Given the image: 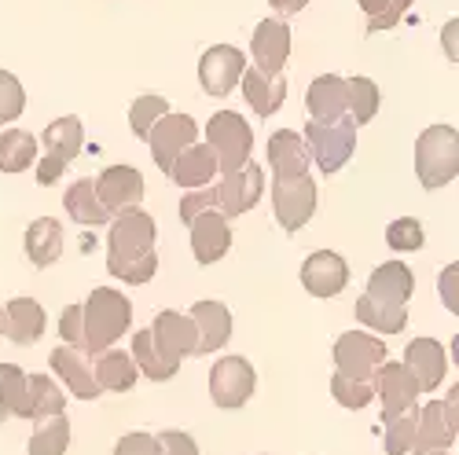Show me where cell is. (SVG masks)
I'll list each match as a JSON object with an SVG mask.
<instances>
[{
    "mask_svg": "<svg viewBox=\"0 0 459 455\" xmlns=\"http://www.w3.org/2000/svg\"><path fill=\"white\" fill-rule=\"evenodd\" d=\"M415 290V276L404 261H386L378 264L368 279V297L378 301V305H390V309H408V297Z\"/></svg>",
    "mask_w": 459,
    "mask_h": 455,
    "instance_id": "obj_22",
    "label": "cell"
},
{
    "mask_svg": "<svg viewBox=\"0 0 459 455\" xmlns=\"http://www.w3.org/2000/svg\"><path fill=\"white\" fill-rule=\"evenodd\" d=\"M114 455H159V441L151 434H126L114 444Z\"/></svg>",
    "mask_w": 459,
    "mask_h": 455,
    "instance_id": "obj_48",
    "label": "cell"
},
{
    "mask_svg": "<svg viewBox=\"0 0 459 455\" xmlns=\"http://www.w3.org/2000/svg\"><path fill=\"white\" fill-rule=\"evenodd\" d=\"M22 110H26V92H22L19 78L8 70H0V125L15 122Z\"/></svg>",
    "mask_w": 459,
    "mask_h": 455,
    "instance_id": "obj_43",
    "label": "cell"
},
{
    "mask_svg": "<svg viewBox=\"0 0 459 455\" xmlns=\"http://www.w3.org/2000/svg\"><path fill=\"white\" fill-rule=\"evenodd\" d=\"M159 224L143 210H126L114 217L110 236H107V272L122 283H151L159 272Z\"/></svg>",
    "mask_w": 459,
    "mask_h": 455,
    "instance_id": "obj_1",
    "label": "cell"
},
{
    "mask_svg": "<svg viewBox=\"0 0 459 455\" xmlns=\"http://www.w3.org/2000/svg\"><path fill=\"white\" fill-rule=\"evenodd\" d=\"M133 364H136V371L140 374H147L151 382H169V378L177 374L173 367H166L162 364V356H159V349H155V341H151V331H136V338H133Z\"/></svg>",
    "mask_w": 459,
    "mask_h": 455,
    "instance_id": "obj_37",
    "label": "cell"
},
{
    "mask_svg": "<svg viewBox=\"0 0 459 455\" xmlns=\"http://www.w3.org/2000/svg\"><path fill=\"white\" fill-rule=\"evenodd\" d=\"M239 85H243V96H247L250 110H257L261 118H273L287 99V82L283 78H264V73H257L254 66L243 70Z\"/></svg>",
    "mask_w": 459,
    "mask_h": 455,
    "instance_id": "obj_30",
    "label": "cell"
},
{
    "mask_svg": "<svg viewBox=\"0 0 459 455\" xmlns=\"http://www.w3.org/2000/svg\"><path fill=\"white\" fill-rule=\"evenodd\" d=\"M63 206H66L70 220H78V224H85V228H96V224H107V220H110V213H107V210L100 206V199H96L92 180H78V184H70V187H66Z\"/></svg>",
    "mask_w": 459,
    "mask_h": 455,
    "instance_id": "obj_32",
    "label": "cell"
},
{
    "mask_svg": "<svg viewBox=\"0 0 459 455\" xmlns=\"http://www.w3.org/2000/svg\"><path fill=\"white\" fill-rule=\"evenodd\" d=\"M63 253V224L56 217H37L26 228V257L33 261V269H48Z\"/></svg>",
    "mask_w": 459,
    "mask_h": 455,
    "instance_id": "obj_28",
    "label": "cell"
},
{
    "mask_svg": "<svg viewBox=\"0 0 459 455\" xmlns=\"http://www.w3.org/2000/svg\"><path fill=\"white\" fill-rule=\"evenodd\" d=\"M247 70V56L232 45H213L210 52H203L199 59V82L206 96H228Z\"/></svg>",
    "mask_w": 459,
    "mask_h": 455,
    "instance_id": "obj_17",
    "label": "cell"
},
{
    "mask_svg": "<svg viewBox=\"0 0 459 455\" xmlns=\"http://www.w3.org/2000/svg\"><path fill=\"white\" fill-rule=\"evenodd\" d=\"M257 374L243 356H221L210 371V397L217 408H243L254 397Z\"/></svg>",
    "mask_w": 459,
    "mask_h": 455,
    "instance_id": "obj_12",
    "label": "cell"
},
{
    "mask_svg": "<svg viewBox=\"0 0 459 455\" xmlns=\"http://www.w3.org/2000/svg\"><path fill=\"white\" fill-rule=\"evenodd\" d=\"M217 176V159L213 150L206 143H191L187 150H180L177 162L169 166V180L180 184V187H191V192H199V187H206L210 180Z\"/></svg>",
    "mask_w": 459,
    "mask_h": 455,
    "instance_id": "obj_27",
    "label": "cell"
},
{
    "mask_svg": "<svg viewBox=\"0 0 459 455\" xmlns=\"http://www.w3.org/2000/svg\"><path fill=\"white\" fill-rule=\"evenodd\" d=\"M273 210L276 220L287 228V232H298L313 220L316 213V184L313 176H294V180H273Z\"/></svg>",
    "mask_w": 459,
    "mask_h": 455,
    "instance_id": "obj_11",
    "label": "cell"
},
{
    "mask_svg": "<svg viewBox=\"0 0 459 455\" xmlns=\"http://www.w3.org/2000/svg\"><path fill=\"white\" fill-rule=\"evenodd\" d=\"M331 393L342 408H350V411H360L364 404H371L375 397V382H360V378H346V374H334L331 378Z\"/></svg>",
    "mask_w": 459,
    "mask_h": 455,
    "instance_id": "obj_41",
    "label": "cell"
},
{
    "mask_svg": "<svg viewBox=\"0 0 459 455\" xmlns=\"http://www.w3.org/2000/svg\"><path fill=\"white\" fill-rule=\"evenodd\" d=\"M386 243H390V250H397V253H415L419 246H423V224H419L415 217L394 220V224L386 228Z\"/></svg>",
    "mask_w": 459,
    "mask_h": 455,
    "instance_id": "obj_44",
    "label": "cell"
},
{
    "mask_svg": "<svg viewBox=\"0 0 459 455\" xmlns=\"http://www.w3.org/2000/svg\"><path fill=\"white\" fill-rule=\"evenodd\" d=\"M37 159V140L33 133L22 129H4L0 133V173H26Z\"/></svg>",
    "mask_w": 459,
    "mask_h": 455,
    "instance_id": "obj_33",
    "label": "cell"
},
{
    "mask_svg": "<svg viewBox=\"0 0 459 455\" xmlns=\"http://www.w3.org/2000/svg\"><path fill=\"white\" fill-rule=\"evenodd\" d=\"M166 114H169V103H166L162 96H140V99L129 107V125H133V133L143 140V136L151 133V125L162 122Z\"/></svg>",
    "mask_w": 459,
    "mask_h": 455,
    "instance_id": "obj_40",
    "label": "cell"
},
{
    "mask_svg": "<svg viewBox=\"0 0 459 455\" xmlns=\"http://www.w3.org/2000/svg\"><path fill=\"white\" fill-rule=\"evenodd\" d=\"M70 448V419L59 415V419H48L41 430L30 437V455H63Z\"/></svg>",
    "mask_w": 459,
    "mask_h": 455,
    "instance_id": "obj_38",
    "label": "cell"
},
{
    "mask_svg": "<svg viewBox=\"0 0 459 455\" xmlns=\"http://www.w3.org/2000/svg\"><path fill=\"white\" fill-rule=\"evenodd\" d=\"M261 192H264V169L247 162L243 169L236 173H224L221 184L213 187V195H217V213L224 220H232L239 213H250L257 202H261Z\"/></svg>",
    "mask_w": 459,
    "mask_h": 455,
    "instance_id": "obj_9",
    "label": "cell"
},
{
    "mask_svg": "<svg viewBox=\"0 0 459 455\" xmlns=\"http://www.w3.org/2000/svg\"><path fill=\"white\" fill-rule=\"evenodd\" d=\"M26 408L30 419H59L66 415V397L52 374H26Z\"/></svg>",
    "mask_w": 459,
    "mask_h": 455,
    "instance_id": "obj_31",
    "label": "cell"
},
{
    "mask_svg": "<svg viewBox=\"0 0 459 455\" xmlns=\"http://www.w3.org/2000/svg\"><path fill=\"white\" fill-rule=\"evenodd\" d=\"M48 364H52V371L63 378V386H66L74 397H78V400H96V397L103 393V390L96 386V378H92V364L85 360V353L59 346V349H52Z\"/></svg>",
    "mask_w": 459,
    "mask_h": 455,
    "instance_id": "obj_24",
    "label": "cell"
},
{
    "mask_svg": "<svg viewBox=\"0 0 459 455\" xmlns=\"http://www.w3.org/2000/svg\"><path fill=\"white\" fill-rule=\"evenodd\" d=\"M459 434V419H455V393L445 400H430L423 411H419L415 423V441L411 451L415 455H448Z\"/></svg>",
    "mask_w": 459,
    "mask_h": 455,
    "instance_id": "obj_8",
    "label": "cell"
},
{
    "mask_svg": "<svg viewBox=\"0 0 459 455\" xmlns=\"http://www.w3.org/2000/svg\"><path fill=\"white\" fill-rule=\"evenodd\" d=\"M155 441H159V455H199L195 437L184 430H162Z\"/></svg>",
    "mask_w": 459,
    "mask_h": 455,
    "instance_id": "obj_46",
    "label": "cell"
},
{
    "mask_svg": "<svg viewBox=\"0 0 459 455\" xmlns=\"http://www.w3.org/2000/svg\"><path fill=\"white\" fill-rule=\"evenodd\" d=\"M404 371L415 378L419 393H430L445 382L448 374V356H445V346L434 338H415L404 346Z\"/></svg>",
    "mask_w": 459,
    "mask_h": 455,
    "instance_id": "obj_18",
    "label": "cell"
},
{
    "mask_svg": "<svg viewBox=\"0 0 459 455\" xmlns=\"http://www.w3.org/2000/svg\"><path fill=\"white\" fill-rule=\"evenodd\" d=\"M133 323V301L122 290L110 287H96L89 294V301L82 305V327H85V356H100L107 353L114 341H118Z\"/></svg>",
    "mask_w": 459,
    "mask_h": 455,
    "instance_id": "obj_2",
    "label": "cell"
},
{
    "mask_svg": "<svg viewBox=\"0 0 459 455\" xmlns=\"http://www.w3.org/2000/svg\"><path fill=\"white\" fill-rule=\"evenodd\" d=\"M334 364H338V374L360 378V382H375V371L386 364V341L375 338V334L346 331L334 341Z\"/></svg>",
    "mask_w": 459,
    "mask_h": 455,
    "instance_id": "obj_7",
    "label": "cell"
},
{
    "mask_svg": "<svg viewBox=\"0 0 459 455\" xmlns=\"http://www.w3.org/2000/svg\"><path fill=\"white\" fill-rule=\"evenodd\" d=\"M269 4H273L276 15H298L305 4H309V0H269Z\"/></svg>",
    "mask_w": 459,
    "mask_h": 455,
    "instance_id": "obj_49",
    "label": "cell"
},
{
    "mask_svg": "<svg viewBox=\"0 0 459 455\" xmlns=\"http://www.w3.org/2000/svg\"><path fill=\"white\" fill-rule=\"evenodd\" d=\"M269 169H273V180H294L309 169V150H305L294 129H276L269 136Z\"/></svg>",
    "mask_w": 459,
    "mask_h": 455,
    "instance_id": "obj_25",
    "label": "cell"
},
{
    "mask_svg": "<svg viewBox=\"0 0 459 455\" xmlns=\"http://www.w3.org/2000/svg\"><path fill=\"white\" fill-rule=\"evenodd\" d=\"M378 103H382V92L371 78H350L346 82V114H350L353 125H368L378 114Z\"/></svg>",
    "mask_w": 459,
    "mask_h": 455,
    "instance_id": "obj_35",
    "label": "cell"
},
{
    "mask_svg": "<svg viewBox=\"0 0 459 455\" xmlns=\"http://www.w3.org/2000/svg\"><path fill=\"white\" fill-rule=\"evenodd\" d=\"M8 415L30 419V408H26V371L19 364H0V419H8Z\"/></svg>",
    "mask_w": 459,
    "mask_h": 455,
    "instance_id": "obj_34",
    "label": "cell"
},
{
    "mask_svg": "<svg viewBox=\"0 0 459 455\" xmlns=\"http://www.w3.org/2000/svg\"><path fill=\"white\" fill-rule=\"evenodd\" d=\"M59 334L66 341V349H78L85 346V327H82V305H66L59 316Z\"/></svg>",
    "mask_w": 459,
    "mask_h": 455,
    "instance_id": "obj_45",
    "label": "cell"
},
{
    "mask_svg": "<svg viewBox=\"0 0 459 455\" xmlns=\"http://www.w3.org/2000/svg\"><path fill=\"white\" fill-rule=\"evenodd\" d=\"M206 147L217 159V173H236L250 162L254 133H250L247 118H239L236 110H217L206 125Z\"/></svg>",
    "mask_w": 459,
    "mask_h": 455,
    "instance_id": "obj_4",
    "label": "cell"
},
{
    "mask_svg": "<svg viewBox=\"0 0 459 455\" xmlns=\"http://www.w3.org/2000/svg\"><path fill=\"white\" fill-rule=\"evenodd\" d=\"M147 331H151V341H155V349H159V356H162L166 367L177 371L180 360L195 356V341H199V334H195V323H191V316L166 309V313L155 316V323H151Z\"/></svg>",
    "mask_w": 459,
    "mask_h": 455,
    "instance_id": "obj_10",
    "label": "cell"
},
{
    "mask_svg": "<svg viewBox=\"0 0 459 455\" xmlns=\"http://www.w3.org/2000/svg\"><path fill=\"white\" fill-rule=\"evenodd\" d=\"M360 12L371 19L368 22V33H382V30H390L404 19V12L411 8V0H357Z\"/></svg>",
    "mask_w": 459,
    "mask_h": 455,
    "instance_id": "obj_39",
    "label": "cell"
},
{
    "mask_svg": "<svg viewBox=\"0 0 459 455\" xmlns=\"http://www.w3.org/2000/svg\"><path fill=\"white\" fill-rule=\"evenodd\" d=\"M0 327H4V309H0Z\"/></svg>",
    "mask_w": 459,
    "mask_h": 455,
    "instance_id": "obj_51",
    "label": "cell"
},
{
    "mask_svg": "<svg viewBox=\"0 0 459 455\" xmlns=\"http://www.w3.org/2000/svg\"><path fill=\"white\" fill-rule=\"evenodd\" d=\"M375 390L382 397V423H394V419H401V415L415 411L419 386H415V378L404 371V364H394V360L382 364L375 371Z\"/></svg>",
    "mask_w": 459,
    "mask_h": 455,
    "instance_id": "obj_15",
    "label": "cell"
},
{
    "mask_svg": "<svg viewBox=\"0 0 459 455\" xmlns=\"http://www.w3.org/2000/svg\"><path fill=\"white\" fill-rule=\"evenodd\" d=\"M250 52H254V70L264 78H280L287 59H290V26L280 19H264L257 22L250 37Z\"/></svg>",
    "mask_w": 459,
    "mask_h": 455,
    "instance_id": "obj_16",
    "label": "cell"
},
{
    "mask_svg": "<svg viewBox=\"0 0 459 455\" xmlns=\"http://www.w3.org/2000/svg\"><path fill=\"white\" fill-rule=\"evenodd\" d=\"M187 228H191V253H195L199 264H217L228 253V246H232V228H228V220L217 210L191 217Z\"/></svg>",
    "mask_w": 459,
    "mask_h": 455,
    "instance_id": "obj_21",
    "label": "cell"
},
{
    "mask_svg": "<svg viewBox=\"0 0 459 455\" xmlns=\"http://www.w3.org/2000/svg\"><path fill=\"white\" fill-rule=\"evenodd\" d=\"M415 423H419V408L401 415V419L386 423V434H382V444H386V455H408L411 441H415Z\"/></svg>",
    "mask_w": 459,
    "mask_h": 455,
    "instance_id": "obj_42",
    "label": "cell"
},
{
    "mask_svg": "<svg viewBox=\"0 0 459 455\" xmlns=\"http://www.w3.org/2000/svg\"><path fill=\"white\" fill-rule=\"evenodd\" d=\"M0 334H8V341H15V346H33L45 334V309L33 297H12Z\"/></svg>",
    "mask_w": 459,
    "mask_h": 455,
    "instance_id": "obj_26",
    "label": "cell"
},
{
    "mask_svg": "<svg viewBox=\"0 0 459 455\" xmlns=\"http://www.w3.org/2000/svg\"><path fill=\"white\" fill-rule=\"evenodd\" d=\"M415 173L427 192L452 184L459 173V136L452 125H430L415 140Z\"/></svg>",
    "mask_w": 459,
    "mask_h": 455,
    "instance_id": "obj_3",
    "label": "cell"
},
{
    "mask_svg": "<svg viewBox=\"0 0 459 455\" xmlns=\"http://www.w3.org/2000/svg\"><path fill=\"white\" fill-rule=\"evenodd\" d=\"M357 320L378 334H401L408 327V309H390V305H378L368 294L357 297Z\"/></svg>",
    "mask_w": 459,
    "mask_h": 455,
    "instance_id": "obj_36",
    "label": "cell"
},
{
    "mask_svg": "<svg viewBox=\"0 0 459 455\" xmlns=\"http://www.w3.org/2000/svg\"><path fill=\"white\" fill-rule=\"evenodd\" d=\"M301 143L309 150V162H316L327 176L346 169V162L353 159L357 150V125L350 118H342L334 125H320V122H309L301 133Z\"/></svg>",
    "mask_w": 459,
    "mask_h": 455,
    "instance_id": "obj_5",
    "label": "cell"
},
{
    "mask_svg": "<svg viewBox=\"0 0 459 455\" xmlns=\"http://www.w3.org/2000/svg\"><path fill=\"white\" fill-rule=\"evenodd\" d=\"M41 147L45 155L41 162H37V184H56L63 176V169L82 155L85 147V129H82V118H74V114H66V118H56L45 133H41Z\"/></svg>",
    "mask_w": 459,
    "mask_h": 455,
    "instance_id": "obj_6",
    "label": "cell"
},
{
    "mask_svg": "<svg viewBox=\"0 0 459 455\" xmlns=\"http://www.w3.org/2000/svg\"><path fill=\"white\" fill-rule=\"evenodd\" d=\"M452 287H455V264L441 276V297L448 301V309H455V294H452Z\"/></svg>",
    "mask_w": 459,
    "mask_h": 455,
    "instance_id": "obj_50",
    "label": "cell"
},
{
    "mask_svg": "<svg viewBox=\"0 0 459 455\" xmlns=\"http://www.w3.org/2000/svg\"><path fill=\"white\" fill-rule=\"evenodd\" d=\"M305 107H309V122H320V125H334L346 114V78L338 73H324L309 85V96H305Z\"/></svg>",
    "mask_w": 459,
    "mask_h": 455,
    "instance_id": "obj_23",
    "label": "cell"
},
{
    "mask_svg": "<svg viewBox=\"0 0 459 455\" xmlns=\"http://www.w3.org/2000/svg\"><path fill=\"white\" fill-rule=\"evenodd\" d=\"M206 210H217V195H213V187H199V192H191L187 199H180V220L187 224L191 217H199Z\"/></svg>",
    "mask_w": 459,
    "mask_h": 455,
    "instance_id": "obj_47",
    "label": "cell"
},
{
    "mask_svg": "<svg viewBox=\"0 0 459 455\" xmlns=\"http://www.w3.org/2000/svg\"><path fill=\"white\" fill-rule=\"evenodd\" d=\"M191 323H195V356H210L217 349L228 346V338H232V313H228L224 301H195L191 305Z\"/></svg>",
    "mask_w": 459,
    "mask_h": 455,
    "instance_id": "obj_20",
    "label": "cell"
},
{
    "mask_svg": "<svg viewBox=\"0 0 459 455\" xmlns=\"http://www.w3.org/2000/svg\"><path fill=\"white\" fill-rule=\"evenodd\" d=\"M301 283L313 297H338L350 287V264L334 250H316L301 264Z\"/></svg>",
    "mask_w": 459,
    "mask_h": 455,
    "instance_id": "obj_19",
    "label": "cell"
},
{
    "mask_svg": "<svg viewBox=\"0 0 459 455\" xmlns=\"http://www.w3.org/2000/svg\"><path fill=\"white\" fill-rule=\"evenodd\" d=\"M143 140L151 147V155H155V166L169 173V166L177 162L180 150H187L191 143L199 140V125H195V118H187V114H173L169 110L162 122L151 125V133Z\"/></svg>",
    "mask_w": 459,
    "mask_h": 455,
    "instance_id": "obj_13",
    "label": "cell"
},
{
    "mask_svg": "<svg viewBox=\"0 0 459 455\" xmlns=\"http://www.w3.org/2000/svg\"><path fill=\"white\" fill-rule=\"evenodd\" d=\"M92 187H96L100 206H103L107 213H114V217L126 213V210H140L143 176H140V169H133V166H107Z\"/></svg>",
    "mask_w": 459,
    "mask_h": 455,
    "instance_id": "obj_14",
    "label": "cell"
},
{
    "mask_svg": "<svg viewBox=\"0 0 459 455\" xmlns=\"http://www.w3.org/2000/svg\"><path fill=\"white\" fill-rule=\"evenodd\" d=\"M92 378H96V386H100V390L129 393V390L136 386L140 371H136V364H133L129 353H122V349H107V353H100V356L92 360Z\"/></svg>",
    "mask_w": 459,
    "mask_h": 455,
    "instance_id": "obj_29",
    "label": "cell"
}]
</instances>
